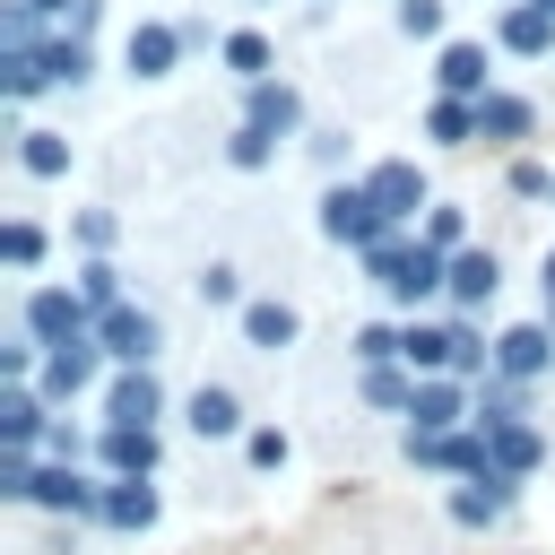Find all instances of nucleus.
Instances as JSON below:
<instances>
[{
	"instance_id": "16",
	"label": "nucleus",
	"mask_w": 555,
	"mask_h": 555,
	"mask_svg": "<svg viewBox=\"0 0 555 555\" xmlns=\"http://www.w3.org/2000/svg\"><path fill=\"white\" fill-rule=\"evenodd\" d=\"M494 286H503V260H494L486 243H460V251H451V304L477 312V304H494Z\"/></svg>"
},
{
	"instance_id": "37",
	"label": "nucleus",
	"mask_w": 555,
	"mask_h": 555,
	"mask_svg": "<svg viewBox=\"0 0 555 555\" xmlns=\"http://www.w3.org/2000/svg\"><path fill=\"white\" fill-rule=\"evenodd\" d=\"M390 26L425 43V35H442V0H399V9H390Z\"/></svg>"
},
{
	"instance_id": "11",
	"label": "nucleus",
	"mask_w": 555,
	"mask_h": 555,
	"mask_svg": "<svg viewBox=\"0 0 555 555\" xmlns=\"http://www.w3.org/2000/svg\"><path fill=\"white\" fill-rule=\"evenodd\" d=\"M156 416H165V382L147 364H121L104 382V425H156Z\"/></svg>"
},
{
	"instance_id": "21",
	"label": "nucleus",
	"mask_w": 555,
	"mask_h": 555,
	"mask_svg": "<svg viewBox=\"0 0 555 555\" xmlns=\"http://www.w3.org/2000/svg\"><path fill=\"white\" fill-rule=\"evenodd\" d=\"M104 529H147L156 520V477H104Z\"/></svg>"
},
{
	"instance_id": "31",
	"label": "nucleus",
	"mask_w": 555,
	"mask_h": 555,
	"mask_svg": "<svg viewBox=\"0 0 555 555\" xmlns=\"http://www.w3.org/2000/svg\"><path fill=\"white\" fill-rule=\"evenodd\" d=\"M0 260H9V269H35V260H43V225H35V217H9V225H0Z\"/></svg>"
},
{
	"instance_id": "2",
	"label": "nucleus",
	"mask_w": 555,
	"mask_h": 555,
	"mask_svg": "<svg viewBox=\"0 0 555 555\" xmlns=\"http://www.w3.org/2000/svg\"><path fill=\"white\" fill-rule=\"evenodd\" d=\"M321 234H330L338 251H373V243L390 234V217H382V199H373L364 182H330V191H321Z\"/></svg>"
},
{
	"instance_id": "7",
	"label": "nucleus",
	"mask_w": 555,
	"mask_h": 555,
	"mask_svg": "<svg viewBox=\"0 0 555 555\" xmlns=\"http://www.w3.org/2000/svg\"><path fill=\"white\" fill-rule=\"evenodd\" d=\"M408 425H416V434H451V425H477V399H468V382H460V373H416Z\"/></svg>"
},
{
	"instance_id": "29",
	"label": "nucleus",
	"mask_w": 555,
	"mask_h": 555,
	"mask_svg": "<svg viewBox=\"0 0 555 555\" xmlns=\"http://www.w3.org/2000/svg\"><path fill=\"white\" fill-rule=\"evenodd\" d=\"M43 69H52V87H78V78L95 69V52H87V35H69V26H61V35L43 43Z\"/></svg>"
},
{
	"instance_id": "6",
	"label": "nucleus",
	"mask_w": 555,
	"mask_h": 555,
	"mask_svg": "<svg viewBox=\"0 0 555 555\" xmlns=\"http://www.w3.org/2000/svg\"><path fill=\"white\" fill-rule=\"evenodd\" d=\"M364 191L382 199V217L390 225H416L434 199H425V165L416 156H382V165H364Z\"/></svg>"
},
{
	"instance_id": "17",
	"label": "nucleus",
	"mask_w": 555,
	"mask_h": 555,
	"mask_svg": "<svg viewBox=\"0 0 555 555\" xmlns=\"http://www.w3.org/2000/svg\"><path fill=\"white\" fill-rule=\"evenodd\" d=\"M295 330H304L295 304H278V295H251V304H243V347L278 356V347H295Z\"/></svg>"
},
{
	"instance_id": "32",
	"label": "nucleus",
	"mask_w": 555,
	"mask_h": 555,
	"mask_svg": "<svg viewBox=\"0 0 555 555\" xmlns=\"http://www.w3.org/2000/svg\"><path fill=\"white\" fill-rule=\"evenodd\" d=\"M416 234H425V243H434V251H460V243H468V217H460V208H442V199H434V208H425V217H416Z\"/></svg>"
},
{
	"instance_id": "4",
	"label": "nucleus",
	"mask_w": 555,
	"mask_h": 555,
	"mask_svg": "<svg viewBox=\"0 0 555 555\" xmlns=\"http://www.w3.org/2000/svg\"><path fill=\"white\" fill-rule=\"evenodd\" d=\"M408 460L442 468V477H494V434L486 425H451V434H416L408 425Z\"/></svg>"
},
{
	"instance_id": "14",
	"label": "nucleus",
	"mask_w": 555,
	"mask_h": 555,
	"mask_svg": "<svg viewBox=\"0 0 555 555\" xmlns=\"http://www.w3.org/2000/svg\"><path fill=\"white\" fill-rule=\"evenodd\" d=\"M434 87L477 104V95L494 87V52H486V43H468V35H460V43H442V52H434Z\"/></svg>"
},
{
	"instance_id": "8",
	"label": "nucleus",
	"mask_w": 555,
	"mask_h": 555,
	"mask_svg": "<svg viewBox=\"0 0 555 555\" xmlns=\"http://www.w3.org/2000/svg\"><path fill=\"white\" fill-rule=\"evenodd\" d=\"M26 503L35 512H104V477H87L78 460H52V468H35V486H26Z\"/></svg>"
},
{
	"instance_id": "18",
	"label": "nucleus",
	"mask_w": 555,
	"mask_h": 555,
	"mask_svg": "<svg viewBox=\"0 0 555 555\" xmlns=\"http://www.w3.org/2000/svg\"><path fill=\"white\" fill-rule=\"evenodd\" d=\"M182 416H191V434H199V442H225V434H243V399H234L225 382H199V390L182 399Z\"/></svg>"
},
{
	"instance_id": "1",
	"label": "nucleus",
	"mask_w": 555,
	"mask_h": 555,
	"mask_svg": "<svg viewBox=\"0 0 555 555\" xmlns=\"http://www.w3.org/2000/svg\"><path fill=\"white\" fill-rule=\"evenodd\" d=\"M356 260H364V286H382V295L408 304V312H416L425 295H451V251H434L425 234H399V225H390V234H382L373 251H356Z\"/></svg>"
},
{
	"instance_id": "9",
	"label": "nucleus",
	"mask_w": 555,
	"mask_h": 555,
	"mask_svg": "<svg viewBox=\"0 0 555 555\" xmlns=\"http://www.w3.org/2000/svg\"><path fill=\"white\" fill-rule=\"evenodd\" d=\"M95 364H104V347H95V330L87 338H69V347H43V373H35V390L61 408V399H78V390H95Z\"/></svg>"
},
{
	"instance_id": "26",
	"label": "nucleus",
	"mask_w": 555,
	"mask_h": 555,
	"mask_svg": "<svg viewBox=\"0 0 555 555\" xmlns=\"http://www.w3.org/2000/svg\"><path fill=\"white\" fill-rule=\"evenodd\" d=\"M17 165H26L35 182H61V173H69V139H61V130H17Z\"/></svg>"
},
{
	"instance_id": "30",
	"label": "nucleus",
	"mask_w": 555,
	"mask_h": 555,
	"mask_svg": "<svg viewBox=\"0 0 555 555\" xmlns=\"http://www.w3.org/2000/svg\"><path fill=\"white\" fill-rule=\"evenodd\" d=\"M225 165H234V173H260V165H278V139H269L260 121H234V139H225Z\"/></svg>"
},
{
	"instance_id": "5",
	"label": "nucleus",
	"mask_w": 555,
	"mask_h": 555,
	"mask_svg": "<svg viewBox=\"0 0 555 555\" xmlns=\"http://www.w3.org/2000/svg\"><path fill=\"white\" fill-rule=\"evenodd\" d=\"M95 347H104L113 364H156L165 330H156L147 304H104V312H95Z\"/></svg>"
},
{
	"instance_id": "34",
	"label": "nucleus",
	"mask_w": 555,
	"mask_h": 555,
	"mask_svg": "<svg viewBox=\"0 0 555 555\" xmlns=\"http://www.w3.org/2000/svg\"><path fill=\"white\" fill-rule=\"evenodd\" d=\"M199 304H234V312H243V269H234V260H208V269H199Z\"/></svg>"
},
{
	"instance_id": "10",
	"label": "nucleus",
	"mask_w": 555,
	"mask_h": 555,
	"mask_svg": "<svg viewBox=\"0 0 555 555\" xmlns=\"http://www.w3.org/2000/svg\"><path fill=\"white\" fill-rule=\"evenodd\" d=\"M546 364H555V321H512V330H494V373L538 382Z\"/></svg>"
},
{
	"instance_id": "15",
	"label": "nucleus",
	"mask_w": 555,
	"mask_h": 555,
	"mask_svg": "<svg viewBox=\"0 0 555 555\" xmlns=\"http://www.w3.org/2000/svg\"><path fill=\"white\" fill-rule=\"evenodd\" d=\"M529 130H538V104L529 95H512V87H486L477 95V139L486 147H520Z\"/></svg>"
},
{
	"instance_id": "19",
	"label": "nucleus",
	"mask_w": 555,
	"mask_h": 555,
	"mask_svg": "<svg viewBox=\"0 0 555 555\" xmlns=\"http://www.w3.org/2000/svg\"><path fill=\"white\" fill-rule=\"evenodd\" d=\"M43 408H52L43 390H26V382H9V390H0V442H9V451H35V442L52 434V425H43Z\"/></svg>"
},
{
	"instance_id": "25",
	"label": "nucleus",
	"mask_w": 555,
	"mask_h": 555,
	"mask_svg": "<svg viewBox=\"0 0 555 555\" xmlns=\"http://www.w3.org/2000/svg\"><path fill=\"white\" fill-rule=\"evenodd\" d=\"M425 139H434V147H468V139H477V104H468V95H434V104H425Z\"/></svg>"
},
{
	"instance_id": "12",
	"label": "nucleus",
	"mask_w": 555,
	"mask_h": 555,
	"mask_svg": "<svg viewBox=\"0 0 555 555\" xmlns=\"http://www.w3.org/2000/svg\"><path fill=\"white\" fill-rule=\"evenodd\" d=\"M156 460H165L156 425H104L95 434V468L104 477H156Z\"/></svg>"
},
{
	"instance_id": "33",
	"label": "nucleus",
	"mask_w": 555,
	"mask_h": 555,
	"mask_svg": "<svg viewBox=\"0 0 555 555\" xmlns=\"http://www.w3.org/2000/svg\"><path fill=\"white\" fill-rule=\"evenodd\" d=\"M78 295H87L95 312H104V304H121V269H113L104 251H87V269H78Z\"/></svg>"
},
{
	"instance_id": "20",
	"label": "nucleus",
	"mask_w": 555,
	"mask_h": 555,
	"mask_svg": "<svg viewBox=\"0 0 555 555\" xmlns=\"http://www.w3.org/2000/svg\"><path fill=\"white\" fill-rule=\"evenodd\" d=\"M243 121H260L269 139H286V130H304V95H295L286 78H251V104H243Z\"/></svg>"
},
{
	"instance_id": "39",
	"label": "nucleus",
	"mask_w": 555,
	"mask_h": 555,
	"mask_svg": "<svg viewBox=\"0 0 555 555\" xmlns=\"http://www.w3.org/2000/svg\"><path fill=\"white\" fill-rule=\"evenodd\" d=\"M26 486H35V460H26V451H0V494L26 503Z\"/></svg>"
},
{
	"instance_id": "28",
	"label": "nucleus",
	"mask_w": 555,
	"mask_h": 555,
	"mask_svg": "<svg viewBox=\"0 0 555 555\" xmlns=\"http://www.w3.org/2000/svg\"><path fill=\"white\" fill-rule=\"evenodd\" d=\"M217 52H225V69H234L243 87H251V78H269V61H278V52H269V35H251V26H234Z\"/></svg>"
},
{
	"instance_id": "3",
	"label": "nucleus",
	"mask_w": 555,
	"mask_h": 555,
	"mask_svg": "<svg viewBox=\"0 0 555 555\" xmlns=\"http://www.w3.org/2000/svg\"><path fill=\"white\" fill-rule=\"evenodd\" d=\"M17 330H26V338H43V347H69V338H87V330H95V304H87L78 286H26Z\"/></svg>"
},
{
	"instance_id": "41",
	"label": "nucleus",
	"mask_w": 555,
	"mask_h": 555,
	"mask_svg": "<svg viewBox=\"0 0 555 555\" xmlns=\"http://www.w3.org/2000/svg\"><path fill=\"white\" fill-rule=\"evenodd\" d=\"M95 17H104V0H69V35H87Z\"/></svg>"
},
{
	"instance_id": "27",
	"label": "nucleus",
	"mask_w": 555,
	"mask_h": 555,
	"mask_svg": "<svg viewBox=\"0 0 555 555\" xmlns=\"http://www.w3.org/2000/svg\"><path fill=\"white\" fill-rule=\"evenodd\" d=\"M520 416H529V390L512 373H486L477 382V425H520Z\"/></svg>"
},
{
	"instance_id": "38",
	"label": "nucleus",
	"mask_w": 555,
	"mask_h": 555,
	"mask_svg": "<svg viewBox=\"0 0 555 555\" xmlns=\"http://www.w3.org/2000/svg\"><path fill=\"white\" fill-rule=\"evenodd\" d=\"M503 182H512L520 199H555V173H546L538 156H512V173H503Z\"/></svg>"
},
{
	"instance_id": "42",
	"label": "nucleus",
	"mask_w": 555,
	"mask_h": 555,
	"mask_svg": "<svg viewBox=\"0 0 555 555\" xmlns=\"http://www.w3.org/2000/svg\"><path fill=\"white\" fill-rule=\"evenodd\" d=\"M538 295H546V321H555V251L538 260Z\"/></svg>"
},
{
	"instance_id": "43",
	"label": "nucleus",
	"mask_w": 555,
	"mask_h": 555,
	"mask_svg": "<svg viewBox=\"0 0 555 555\" xmlns=\"http://www.w3.org/2000/svg\"><path fill=\"white\" fill-rule=\"evenodd\" d=\"M529 9H546V17H555V0H529Z\"/></svg>"
},
{
	"instance_id": "22",
	"label": "nucleus",
	"mask_w": 555,
	"mask_h": 555,
	"mask_svg": "<svg viewBox=\"0 0 555 555\" xmlns=\"http://www.w3.org/2000/svg\"><path fill=\"white\" fill-rule=\"evenodd\" d=\"M494 43H503V52H520V61H538V52H555V17H546V9H529V0H512V9L494 17Z\"/></svg>"
},
{
	"instance_id": "13",
	"label": "nucleus",
	"mask_w": 555,
	"mask_h": 555,
	"mask_svg": "<svg viewBox=\"0 0 555 555\" xmlns=\"http://www.w3.org/2000/svg\"><path fill=\"white\" fill-rule=\"evenodd\" d=\"M182 26H156V17H139L130 35H121V69L130 78H173V61H182Z\"/></svg>"
},
{
	"instance_id": "24",
	"label": "nucleus",
	"mask_w": 555,
	"mask_h": 555,
	"mask_svg": "<svg viewBox=\"0 0 555 555\" xmlns=\"http://www.w3.org/2000/svg\"><path fill=\"white\" fill-rule=\"evenodd\" d=\"M503 503H512V477H468V486L451 494V520H460V529H494Z\"/></svg>"
},
{
	"instance_id": "35",
	"label": "nucleus",
	"mask_w": 555,
	"mask_h": 555,
	"mask_svg": "<svg viewBox=\"0 0 555 555\" xmlns=\"http://www.w3.org/2000/svg\"><path fill=\"white\" fill-rule=\"evenodd\" d=\"M356 364H399V330L390 321H364L356 330Z\"/></svg>"
},
{
	"instance_id": "36",
	"label": "nucleus",
	"mask_w": 555,
	"mask_h": 555,
	"mask_svg": "<svg viewBox=\"0 0 555 555\" xmlns=\"http://www.w3.org/2000/svg\"><path fill=\"white\" fill-rule=\"evenodd\" d=\"M286 451H295V442H286L278 425H251V434H243V460H251V468H286Z\"/></svg>"
},
{
	"instance_id": "23",
	"label": "nucleus",
	"mask_w": 555,
	"mask_h": 555,
	"mask_svg": "<svg viewBox=\"0 0 555 555\" xmlns=\"http://www.w3.org/2000/svg\"><path fill=\"white\" fill-rule=\"evenodd\" d=\"M486 434H494V477H512V486L546 460V434H538L529 416H520V425H486Z\"/></svg>"
},
{
	"instance_id": "40",
	"label": "nucleus",
	"mask_w": 555,
	"mask_h": 555,
	"mask_svg": "<svg viewBox=\"0 0 555 555\" xmlns=\"http://www.w3.org/2000/svg\"><path fill=\"white\" fill-rule=\"evenodd\" d=\"M78 243L104 251V243H113V217H104V208H78Z\"/></svg>"
}]
</instances>
